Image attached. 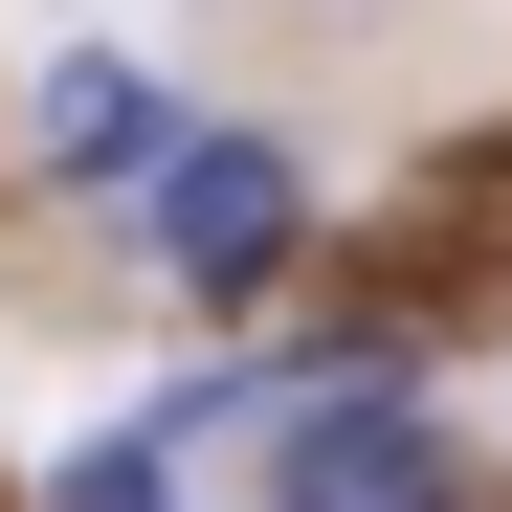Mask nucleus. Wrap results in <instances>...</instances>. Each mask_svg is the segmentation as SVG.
Returning <instances> with one entry per match:
<instances>
[{
	"label": "nucleus",
	"mask_w": 512,
	"mask_h": 512,
	"mask_svg": "<svg viewBox=\"0 0 512 512\" xmlns=\"http://www.w3.org/2000/svg\"><path fill=\"white\" fill-rule=\"evenodd\" d=\"M134 223H156V268H179L201 312H245V290H290V245H312V179H290L268 134H179V156L134 179Z\"/></svg>",
	"instance_id": "obj_1"
},
{
	"label": "nucleus",
	"mask_w": 512,
	"mask_h": 512,
	"mask_svg": "<svg viewBox=\"0 0 512 512\" xmlns=\"http://www.w3.org/2000/svg\"><path fill=\"white\" fill-rule=\"evenodd\" d=\"M23 156H45L67 201H134L156 156H179V90H156V67H112V45H67V67H45V112H23Z\"/></svg>",
	"instance_id": "obj_3"
},
{
	"label": "nucleus",
	"mask_w": 512,
	"mask_h": 512,
	"mask_svg": "<svg viewBox=\"0 0 512 512\" xmlns=\"http://www.w3.org/2000/svg\"><path fill=\"white\" fill-rule=\"evenodd\" d=\"M290 379H201V401H134V423H90V446L45 468V512H179V446H223V423H268Z\"/></svg>",
	"instance_id": "obj_4"
},
{
	"label": "nucleus",
	"mask_w": 512,
	"mask_h": 512,
	"mask_svg": "<svg viewBox=\"0 0 512 512\" xmlns=\"http://www.w3.org/2000/svg\"><path fill=\"white\" fill-rule=\"evenodd\" d=\"M268 446H290L268 512H468V446H446L401 379H290V401H268Z\"/></svg>",
	"instance_id": "obj_2"
}]
</instances>
